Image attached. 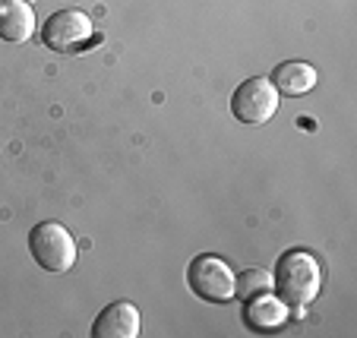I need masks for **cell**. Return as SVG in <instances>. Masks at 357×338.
Here are the masks:
<instances>
[{"label":"cell","mask_w":357,"mask_h":338,"mask_svg":"<svg viewBox=\"0 0 357 338\" xmlns=\"http://www.w3.org/2000/svg\"><path fill=\"white\" fill-rule=\"evenodd\" d=\"M275 282L266 269H247L243 275H237V298H253V294H263V291H272Z\"/></svg>","instance_id":"cell-10"},{"label":"cell","mask_w":357,"mask_h":338,"mask_svg":"<svg viewBox=\"0 0 357 338\" xmlns=\"http://www.w3.org/2000/svg\"><path fill=\"white\" fill-rule=\"evenodd\" d=\"M35 32V13L26 0H0V38L22 45Z\"/></svg>","instance_id":"cell-9"},{"label":"cell","mask_w":357,"mask_h":338,"mask_svg":"<svg viewBox=\"0 0 357 338\" xmlns=\"http://www.w3.org/2000/svg\"><path fill=\"white\" fill-rule=\"evenodd\" d=\"M29 253L45 272L63 275V272H70L76 266L79 244L61 222H38L29 231Z\"/></svg>","instance_id":"cell-2"},{"label":"cell","mask_w":357,"mask_h":338,"mask_svg":"<svg viewBox=\"0 0 357 338\" xmlns=\"http://www.w3.org/2000/svg\"><path fill=\"white\" fill-rule=\"evenodd\" d=\"M187 282L190 291L196 298H202L206 304H231L237 298V275L222 256L212 253H199L193 256L187 269Z\"/></svg>","instance_id":"cell-3"},{"label":"cell","mask_w":357,"mask_h":338,"mask_svg":"<svg viewBox=\"0 0 357 338\" xmlns=\"http://www.w3.org/2000/svg\"><path fill=\"white\" fill-rule=\"evenodd\" d=\"M243 323L253 332H275L288 323V304L282 298H275L272 291L253 294L243 304Z\"/></svg>","instance_id":"cell-7"},{"label":"cell","mask_w":357,"mask_h":338,"mask_svg":"<svg viewBox=\"0 0 357 338\" xmlns=\"http://www.w3.org/2000/svg\"><path fill=\"white\" fill-rule=\"evenodd\" d=\"M95 338H136L139 335V310L130 300H114L98 313L92 325Z\"/></svg>","instance_id":"cell-6"},{"label":"cell","mask_w":357,"mask_h":338,"mask_svg":"<svg viewBox=\"0 0 357 338\" xmlns=\"http://www.w3.org/2000/svg\"><path fill=\"white\" fill-rule=\"evenodd\" d=\"M282 95L266 76H250L231 95V114L243 123V127H263L275 117Z\"/></svg>","instance_id":"cell-4"},{"label":"cell","mask_w":357,"mask_h":338,"mask_svg":"<svg viewBox=\"0 0 357 338\" xmlns=\"http://www.w3.org/2000/svg\"><path fill=\"white\" fill-rule=\"evenodd\" d=\"M278 288V298L288 307H307L317 300L319 284H323V269H319L317 256L307 250H288L282 253L272 275Z\"/></svg>","instance_id":"cell-1"},{"label":"cell","mask_w":357,"mask_h":338,"mask_svg":"<svg viewBox=\"0 0 357 338\" xmlns=\"http://www.w3.org/2000/svg\"><path fill=\"white\" fill-rule=\"evenodd\" d=\"M41 38L57 54H79L92 41H98V35H95L92 20L82 10L70 7V10H57V13L47 16L45 29H41Z\"/></svg>","instance_id":"cell-5"},{"label":"cell","mask_w":357,"mask_h":338,"mask_svg":"<svg viewBox=\"0 0 357 338\" xmlns=\"http://www.w3.org/2000/svg\"><path fill=\"white\" fill-rule=\"evenodd\" d=\"M317 67L307 61H284L272 70V86L278 89V95H307L310 89H317Z\"/></svg>","instance_id":"cell-8"}]
</instances>
